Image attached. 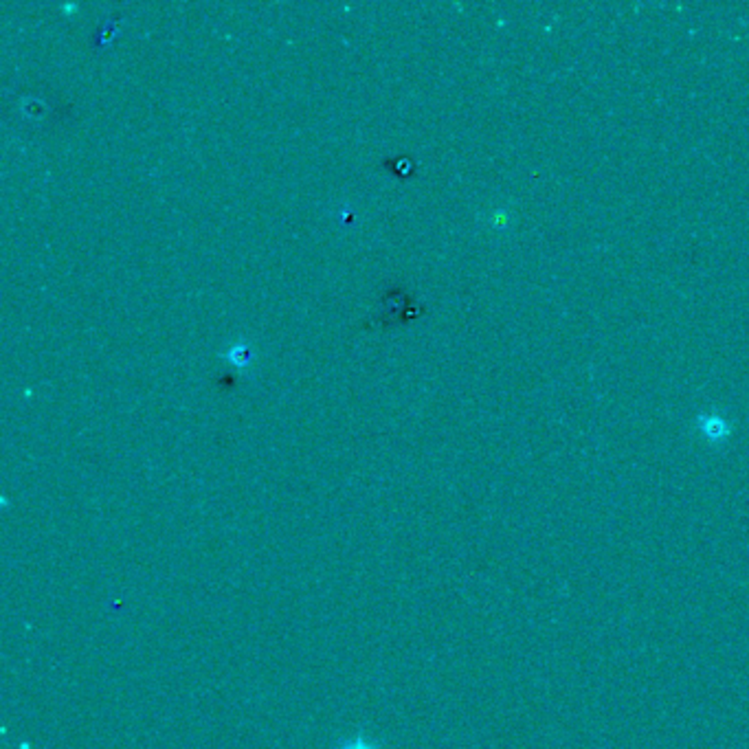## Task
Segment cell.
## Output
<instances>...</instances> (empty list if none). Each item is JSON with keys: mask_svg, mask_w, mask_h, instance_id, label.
I'll list each match as a JSON object with an SVG mask.
<instances>
[{"mask_svg": "<svg viewBox=\"0 0 749 749\" xmlns=\"http://www.w3.org/2000/svg\"><path fill=\"white\" fill-rule=\"evenodd\" d=\"M339 749H378L376 745H373L369 739H365L363 736V734H356V736L354 739H348V741H343L341 745H339Z\"/></svg>", "mask_w": 749, "mask_h": 749, "instance_id": "2", "label": "cell"}, {"mask_svg": "<svg viewBox=\"0 0 749 749\" xmlns=\"http://www.w3.org/2000/svg\"><path fill=\"white\" fill-rule=\"evenodd\" d=\"M229 358L233 361V365H237V367L246 365L249 363V348L246 346H233L229 350Z\"/></svg>", "mask_w": 749, "mask_h": 749, "instance_id": "3", "label": "cell"}, {"mask_svg": "<svg viewBox=\"0 0 749 749\" xmlns=\"http://www.w3.org/2000/svg\"><path fill=\"white\" fill-rule=\"evenodd\" d=\"M699 424L703 429V433H706L708 438H721L727 433V424L723 417H718L714 413H708V415H701L699 417Z\"/></svg>", "mask_w": 749, "mask_h": 749, "instance_id": "1", "label": "cell"}]
</instances>
